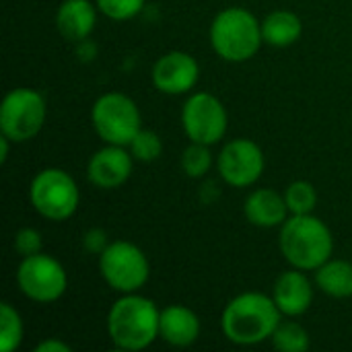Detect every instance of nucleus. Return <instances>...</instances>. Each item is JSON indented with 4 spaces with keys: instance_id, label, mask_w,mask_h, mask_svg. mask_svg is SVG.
I'll return each instance as SVG.
<instances>
[{
    "instance_id": "nucleus-1",
    "label": "nucleus",
    "mask_w": 352,
    "mask_h": 352,
    "mask_svg": "<svg viewBox=\"0 0 352 352\" xmlns=\"http://www.w3.org/2000/svg\"><path fill=\"white\" fill-rule=\"evenodd\" d=\"M280 324V309L272 297L262 293H243L231 299L223 311L221 328L227 340L252 346L272 338Z\"/></svg>"
},
{
    "instance_id": "nucleus-2",
    "label": "nucleus",
    "mask_w": 352,
    "mask_h": 352,
    "mask_svg": "<svg viewBox=\"0 0 352 352\" xmlns=\"http://www.w3.org/2000/svg\"><path fill=\"white\" fill-rule=\"evenodd\" d=\"M161 311L140 295L126 293L107 314V332L111 342L124 351H142L159 336Z\"/></svg>"
},
{
    "instance_id": "nucleus-3",
    "label": "nucleus",
    "mask_w": 352,
    "mask_h": 352,
    "mask_svg": "<svg viewBox=\"0 0 352 352\" xmlns=\"http://www.w3.org/2000/svg\"><path fill=\"white\" fill-rule=\"evenodd\" d=\"M278 245L293 268L318 270L334 250L330 229L311 214H293L283 223Z\"/></svg>"
},
{
    "instance_id": "nucleus-4",
    "label": "nucleus",
    "mask_w": 352,
    "mask_h": 352,
    "mask_svg": "<svg viewBox=\"0 0 352 352\" xmlns=\"http://www.w3.org/2000/svg\"><path fill=\"white\" fill-rule=\"evenodd\" d=\"M262 23L245 8H227L210 25V43L227 62H245L260 50Z\"/></svg>"
},
{
    "instance_id": "nucleus-5",
    "label": "nucleus",
    "mask_w": 352,
    "mask_h": 352,
    "mask_svg": "<svg viewBox=\"0 0 352 352\" xmlns=\"http://www.w3.org/2000/svg\"><path fill=\"white\" fill-rule=\"evenodd\" d=\"M95 132L107 144L126 146L140 132V111L136 103L122 93L101 95L91 111Z\"/></svg>"
},
{
    "instance_id": "nucleus-6",
    "label": "nucleus",
    "mask_w": 352,
    "mask_h": 352,
    "mask_svg": "<svg viewBox=\"0 0 352 352\" xmlns=\"http://www.w3.org/2000/svg\"><path fill=\"white\" fill-rule=\"evenodd\" d=\"M78 188L74 179L56 167L39 171L29 186L33 208L50 221H66L78 208Z\"/></svg>"
},
{
    "instance_id": "nucleus-7",
    "label": "nucleus",
    "mask_w": 352,
    "mask_h": 352,
    "mask_svg": "<svg viewBox=\"0 0 352 352\" xmlns=\"http://www.w3.org/2000/svg\"><path fill=\"white\" fill-rule=\"evenodd\" d=\"M99 270L105 283L120 293H136L148 280L151 266L140 248L130 241H113L99 254Z\"/></svg>"
},
{
    "instance_id": "nucleus-8",
    "label": "nucleus",
    "mask_w": 352,
    "mask_h": 352,
    "mask_svg": "<svg viewBox=\"0 0 352 352\" xmlns=\"http://www.w3.org/2000/svg\"><path fill=\"white\" fill-rule=\"evenodd\" d=\"M45 122V101L33 89H12L0 105V130L12 142L31 140Z\"/></svg>"
},
{
    "instance_id": "nucleus-9",
    "label": "nucleus",
    "mask_w": 352,
    "mask_h": 352,
    "mask_svg": "<svg viewBox=\"0 0 352 352\" xmlns=\"http://www.w3.org/2000/svg\"><path fill=\"white\" fill-rule=\"evenodd\" d=\"M16 283L23 295L31 301L54 303L66 293L68 276L58 260L39 252L35 256L23 258L16 270Z\"/></svg>"
},
{
    "instance_id": "nucleus-10",
    "label": "nucleus",
    "mask_w": 352,
    "mask_h": 352,
    "mask_svg": "<svg viewBox=\"0 0 352 352\" xmlns=\"http://www.w3.org/2000/svg\"><path fill=\"white\" fill-rule=\"evenodd\" d=\"M182 124L192 142L210 146L227 132V111L214 95L196 93L182 109Z\"/></svg>"
},
{
    "instance_id": "nucleus-11",
    "label": "nucleus",
    "mask_w": 352,
    "mask_h": 352,
    "mask_svg": "<svg viewBox=\"0 0 352 352\" xmlns=\"http://www.w3.org/2000/svg\"><path fill=\"white\" fill-rule=\"evenodd\" d=\"M221 177L233 188H248L262 177L264 171V153L262 148L248 138H235L219 155Z\"/></svg>"
},
{
    "instance_id": "nucleus-12",
    "label": "nucleus",
    "mask_w": 352,
    "mask_h": 352,
    "mask_svg": "<svg viewBox=\"0 0 352 352\" xmlns=\"http://www.w3.org/2000/svg\"><path fill=\"white\" fill-rule=\"evenodd\" d=\"M200 76L198 62L186 52H169L153 66V82L165 95H182L196 87Z\"/></svg>"
},
{
    "instance_id": "nucleus-13",
    "label": "nucleus",
    "mask_w": 352,
    "mask_h": 352,
    "mask_svg": "<svg viewBox=\"0 0 352 352\" xmlns=\"http://www.w3.org/2000/svg\"><path fill=\"white\" fill-rule=\"evenodd\" d=\"M87 173L91 184L97 188H120L132 175V153H128L124 146L107 144L91 157Z\"/></svg>"
},
{
    "instance_id": "nucleus-14",
    "label": "nucleus",
    "mask_w": 352,
    "mask_h": 352,
    "mask_svg": "<svg viewBox=\"0 0 352 352\" xmlns=\"http://www.w3.org/2000/svg\"><path fill=\"white\" fill-rule=\"evenodd\" d=\"M274 303L278 305L283 316L295 318L305 314L311 307L314 301V287L307 280V276L295 268L289 272H283L274 283Z\"/></svg>"
},
{
    "instance_id": "nucleus-15",
    "label": "nucleus",
    "mask_w": 352,
    "mask_h": 352,
    "mask_svg": "<svg viewBox=\"0 0 352 352\" xmlns=\"http://www.w3.org/2000/svg\"><path fill=\"white\" fill-rule=\"evenodd\" d=\"M159 336L171 346H190L200 336V320L184 305H169L161 311Z\"/></svg>"
},
{
    "instance_id": "nucleus-16",
    "label": "nucleus",
    "mask_w": 352,
    "mask_h": 352,
    "mask_svg": "<svg viewBox=\"0 0 352 352\" xmlns=\"http://www.w3.org/2000/svg\"><path fill=\"white\" fill-rule=\"evenodd\" d=\"M95 21H97V10L89 0H64L56 14V25L60 35L76 43L85 41L93 33Z\"/></svg>"
},
{
    "instance_id": "nucleus-17",
    "label": "nucleus",
    "mask_w": 352,
    "mask_h": 352,
    "mask_svg": "<svg viewBox=\"0 0 352 352\" xmlns=\"http://www.w3.org/2000/svg\"><path fill=\"white\" fill-rule=\"evenodd\" d=\"M243 212L252 225L262 227V229H272L287 221L289 206H287L285 196H280L274 190L262 188L248 196L243 204Z\"/></svg>"
},
{
    "instance_id": "nucleus-18",
    "label": "nucleus",
    "mask_w": 352,
    "mask_h": 352,
    "mask_svg": "<svg viewBox=\"0 0 352 352\" xmlns=\"http://www.w3.org/2000/svg\"><path fill=\"white\" fill-rule=\"evenodd\" d=\"M301 19L291 10H274L262 23V37L274 47L293 45L301 37Z\"/></svg>"
},
{
    "instance_id": "nucleus-19",
    "label": "nucleus",
    "mask_w": 352,
    "mask_h": 352,
    "mask_svg": "<svg viewBox=\"0 0 352 352\" xmlns=\"http://www.w3.org/2000/svg\"><path fill=\"white\" fill-rule=\"evenodd\" d=\"M316 283L330 297H352V264L346 260H328L318 268Z\"/></svg>"
},
{
    "instance_id": "nucleus-20",
    "label": "nucleus",
    "mask_w": 352,
    "mask_h": 352,
    "mask_svg": "<svg viewBox=\"0 0 352 352\" xmlns=\"http://www.w3.org/2000/svg\"><path fill=\"white\" fill-rule=\"evenodd\" d=\"M23 322L19 311L10 303L0 305V351L12 352L21 346Z\"/></svg>"
},
{
    "instance_id": "nucleus-21",
    "label": "nucleus",
    "mask_w": 352,
    "mask_h": 352,
    "mask_svg": "<svg viewBox=\"0 0 352 352\" xmlns=\"http://www.w3.org/2000/svg\"><path fill=\"white\" fill-rule=\"evenodd\" d=\"M272 344L280 352H305L309 349L311 340L309 334L295 322L278 324V328L272 334Z\"/></svg>"
},
{
    "instance_id": "nucleus-22",
    "label": "nucleus",
    "mask_w": 352,
    "mask_h": 352,
    "mask_svg": "<svg viewBox=\"0 0 352 352\" xmlns=\"http://www.w3.org/2000/svg\"><path fill=\"white\" fill-rule=\"evenodd\" d=\"M285 200L291 214H311L318 204V192L309 182H293L285 192Z\"/></svg>"
},
{
    "instance_id": "nucleus-23",
    "label": "nucleus",
    "mask_w": 352,
    "mask_h": 352,
    "mask_svg": "<svg viewBox=\"0 0 352 352\" xmlns=\"http://www.w3.org/2000/svg\"><path fill=\"white\" fill-rule=\"evenodd\" d=\"M210 165H212V155L208 151V144L192 142L182 155V167H184L186 175H190V177L206 175L210 171Z\"/></svg>"
},
{
    "instance_id": "nucleus-24",
    "label": "nucleus",
    "mask_w": 352,
    "mask_h": 352,
    "mask_svg": "<svg viewBox=\"0 0 352 352\" xmlns=\"http://www.w3.org/2000/svg\"><path fill=\"white\" fill-rule=\"evenodd\" d=\"M130 151H132V157L142 161V163H151L155 159H159L161 151H163V142L159 138L157 132L153 130H142L134 136V140L130 142Z\"/></svg>"
},
{
    "instance_id": "nucleus-25",
    "label": "nucleus",
    "mask_w": 352,
    "mask_h": 352,
    "mask_svg": "<svg viewBox=\"0 0 352 352\" xmlns=\"http://www.w3.org/2000/svg\"><path fill=\"white\" fill-rule=\"evenodd\" d=\"M97 8L113 21H128L144 8V0H97Z\"/></svg>"
},
{
    "instance_id": "nucleus-26",
    "label": "nucleus",
    "mask_w": 352,
    "mask_h": 352,
    "mask_svg": "<svg viewBox=\"0 0 352 352\" xmlns=\"http://www.w3.org/2000/svg\"><path fill=\"white\" fill-rule=\"evenodd\" d=\"M14 250L23 258L39 254L41 252V235L35 229H21L14 235Z\"/></svg>"
},
{
    "instance_id": "nucleus-27",
    "label": "nucleus",
    "mask_w": 352,
    "mask_h": 352,
    "mask_svg": "<svg viewBox=\"0 0 352 352\" xmlns=\"http://www.w3.org/2000/svg\"><path fill=\"white\" fill-rule=\"evenodd\" d=\"M85 245H87L91 252L101 254V252L107 248V245H105V233H103V231H99V229L89 231V233H87V237H85Z\"/></svg>"
},
{
    "instance_id": "nucleus-28",
    "label": "nucleus",
    "mask_w": 352,
    "mask_h": 352,
    "mask_svg": "<svg viewBox=\"0 0 352 352\" xmlns=\"http://www.w3.org/2000/svg\"><path fill=\"white\" fill-rule=\"evenodd\" d=\"M37 352H70V346L62 340H43L39 346H37Z\"/></svg>"
},
{
    "instance_id": "nucleus-29",
    "label": "nucleus",
    "mask_w": 352,
    "mask_h": 352,
    "mask_svg": "<svg viewBox=\"0 0 352 352\" xmlns=\"http://www.w3.org/2000/svg\"><path fill=\"white\" fill-rule=\"evenodd\" d=\"M8 142H10V138L2 134V138H0V163H6V159H8Z\"/></svg>"
}]
</instances>
